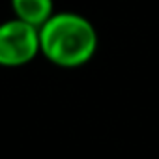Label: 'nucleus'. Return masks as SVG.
Returning <instances> with one entry per match:
<instances>
[{
  "mask_svg": "<svg viewBox=\"0 0 159 159\" xmlns=\"http://www.w3.org/2000/svg\"><path fill=\"white\" fill-rule=\"evenodd\" d=\"M96 49V28L79 13H54L39 28V51L60 67H79L86 64Z\"/></svg>",
  "mask_w": 159,
  "mask_h": 159,
  "instance_id": "1",
  "label": "nucleus"
},
{
  "mask_svg": "<svg viewBox=\"0 0 159 159\" xmlns=\"http://www.w3.org/2000/svg\"><path fill=\"white\" fill-rule=\"evenodd\" d=\"M39 52V28L19 19L0 25V66H23Z\"/></svg>",
  "mask_w": 159,
  "mask_h": 159,
  "instance_id": "2",
  "label": "nucleus"
},
{
  "mask_svg": "<svg viewBox=\"0 0 159 159\" xmlns=\"http://www.w3.org/2000/svg\"><path fill=\"white\" fill-rule=\"evenodd\" d=\"M19 21L41 28L52 17V0H11Z\"/></svg>",
  "mask_w": 159,
  "mask_h": 159,
  "instance_id": "3",
  "label": "nucleus"
}]
</instances>
